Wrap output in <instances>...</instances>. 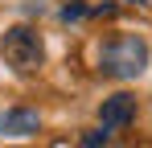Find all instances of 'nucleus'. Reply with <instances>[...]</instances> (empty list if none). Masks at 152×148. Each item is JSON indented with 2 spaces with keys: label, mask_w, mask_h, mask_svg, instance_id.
I'll use <instances>...</instances> for the list:
<instances>
[{
  "label": "nucleus",
  "mask_w": 152,
  "mask_h": 148,
  "mask_svg": "<svg viewBox=\"0 0 152 148\" xmlns=\"http://www.w3.org/2000/svg\"><path fill=\"white\" fill-rule=\"evenodd\" d=\"M132 119H136V99L127 95V91L103 99V107H99V127L107 132V136H111V132H119V127H127Z\"/></svg>",
  "instance_id": "nucleus-3"
},
{
  "label": "nucleus",
  "mask_w": 152,
  "mask_h": 148,
  "mask_svg": "<svg viewBox=\"0 0 152 148\" xmlns=\"http://www.w3.org/2000/svg\"><path fill=\"white\" fill-rule=\"evenodd\" d=\"M37 127H41V115L33 107H4L0 111V136H8V140H25Z\"/></svg>",
  "instance_id": "nucleus-4"
},
{
  "label": "nucleus",
  "mask_w": 152,
  "mask_h": 148,
  "mask_svg": "<svg viewBox=\"0 0 152 148\" xmlns=\"http://www.w3.org/2000/svg\"><path fill=\"white\" fill-rule=\"evenodd\" d=\"M0 58L17 74H37L41 62H45V41H41V33L33 25H12L0 37Z\"/></svg>",
  "instance_id": "nucleus-2"
},
{
  "label": "nucleus",
  "mask_w": 152,
  "mask_h": 148,
  "mask_svg": "<svg viewBox=\"0 0 152 148\" xmlns=\"http://www.w3.org/2000/svg\"><path fill=\"white\" fill-rule=\"evenodd\" d=\"M103 144H107V132H103V127H95V132L82 140V148H103Z\"/></svg>",
  "instance_id": "nucleus-5"
},
{
  "label": "nucleus",
  "mask_w": 152,
  "mask_h": 148,
  "mask_svg": "<svg viewBox=\"0 0 152 148\" xmlns=\"http://www.w3.org/2000/svg\"><path fill=\"white\" fill-rule=\"evenodd\" d=\"M99 70L107 78H140V74L148 70V41L144 37H136V33H115V37H107L99 45Z\"/></svg>",
  "instance_id": "nucleus-1"
},
{
  "label": "nucleus",
  "mask_w": 152,
  "mask_h": 148,
  "mask_svg": "<svg viewBox=\"0 0 152 148\" xmlns=\"http://www.w3.org/2000/svg\"><path fill=\"white\" fill-rule=\"evenodd\" d=\"M132 4H148V0H132Z\"/></svg>",
  "instance_id": "nucleus-6"
}]
</instances>
